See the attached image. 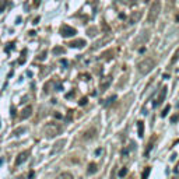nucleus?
Returning a JSON list of instances; mask_svg holds the SVG:
<instances>
[{"instance_id": "f257e3e1", "label": "nucleus", "mask_w": 179, "mask_h": 179, "mask_svg": "<svg viewBox=\"0 0 179 179\" xmlns=\"http://www.w3.org/2000/svg\"><path fill=\"white\" fill-rule=\"evenodd\" d=\"M63 127L60 123H56V122H49L44 126V134L46 137H56L62 133Z\"/></svg>"}, {"instance_id": "f03ea898", "label": "nucleus", "mask_w": 179, "mask_h": 179, "mask_svg": "<svg viewBox=\"0 0 179 179\" xmlns=\"http://www.w3.org/2000/svg\"><path fill=\"white\" fill-rule=\"evenodd\" d=\"M154 67H156V60L151 59V57H147V59L141 60V62L137 64V70H139V73L143 74V76L148 74Z\"/></svg>"}, {"instance_id": "7ed1b4c3", "label": "nucleus", "mask_w": 179, "mask_h": 179, "mask_svg": "<svg viewBox=\"0 0 179 179\" xmlns=\"http://www.w3.org/2000/svg\"><path fill=\"white\" fill-rule=\"evenodd\" d=\"M160 11H161V1L154 0V3L151 4V7L148 10V23H156V20L160 16Z\"/></svg>"}, {"instance_id": "20e7f679", "label": "nucleus", "mask_w": 179, "mask_h": 179, "mask_svg": "<svg viewBox=\"0 0 179 179\" xmlns=\"http://www.w3.org/2000/svg\"><path fill=\"white\" fill-rule=\"evenodd\" d=\"M77 34V31L70 27V25H67V24H63L62 27H60V35L64 37V38H69V37H74Z\"/></svg>"}, {"instance_id": "39448f33", "label": "nucleus", "mask_w": 179, "mask_h": 179, "mask_svg": "<svg viewBox=\"0 0 179 179\" xmlns=\"http://www.w3.org/2000/svg\"><path fill=\"white\" fill-rule=\"evenodd\" d=\"M165 95H167V87H162V90H160V93H158V95H157V98L154 100V106H158V105L165 100Z\"/></svg>"}, {"instance_id": "423d86ee", "label": "nucleus", "mask_w": 179, "mask_h": 179, "mask_svg": "<svg viewBox=\"0 0 179 179\" xmlns=\"http://www.w3.org/2000/svg\"><path fill=\"white\" fill-rule=\"evenodd\" d=\"M66 144V140H59V141H56L55 143V146H53V148L50 150V154H56L57 151H60L63 148V146Z\"/></svg>"}, {"instance_id": "0eeeda50", "label": "nucleus", "mask_w": 179, "mask_h": 179, "mask_svg": "<svg viewBox=\"0 0 179 179\" xmlns=\"http://www.w3.org/2000/svg\"><path fill=\"white\" fill-rule=\"evenodd\" d=\"M95 136H97V130H95V129H90V130L84 132L83 139H84V140H91V139H94Z\"/></svg>"}, {"instance_id": "6e6552de", "label": "nucleus", "mask_w": 179, "mask_h": 179, "mask_svg": "<svg viewBox=\"0 0 179 179\" xmlns=\"http://www.w3.org/2000/svg\"><path fill=\"white\" fill-rule=\"evenodd\" d=\"M28 160V153L27 151H24V153H21L20 156L17 157V160H16V165H21L23 162H25Z\"/></svg>"}, {"instance_id": "1a4fd4ad", "label": "nucleus", "mask_w": 179, "mask_h": 179, "mask_svg": "<svg viewBox=\"0 0 179 179\" xmlns=\"http://www.w3.org/2000/svg\"><path fill=\"white\" fill-rule=\"evenodd\" d=\"M69 45H70L71 48H83L86 45V41H84V39H76V41L70 42Z\"/></svg>"}, {"instance_id": "9d476101", "label": "nucleus", "mask_w": 179, "mask_h": 179, "mask_svg": "<svg viewBox=\"0 0 179 179\" xmlns=\"http://www.w3.org/2000/svg\"><path fill=\"white\" fill-rule=\"evenodd\" d=\"M32 115V108L31 106H28V108H25L23 111V113H21V117L23 119H27V117H30Z\"/></svg>"}, {"instance_id": "9b49d317", "label": "nucleus", "mask_w": 179, "mask_h": 179, "mask_svg": "<svg viewBox=\"0 0 179 179\" xmlns=\"http://www.w3.org/2000/svg\"><path fill=\"white\" fill-rule=\"evenodd\" d=\"M55 179H73V175H71L70 172H62V173H59Z\"/></svg>"}, {"instance_id": "f8f14e48", "label": "nucleus", "mask_w": 179, "mask_h": 179, "mask_svg": "<svg viewBox=\"0 0 179 179\" xmlns=\"http://www.w3.org/2000/svg\"><path fill=\"white\" fill-rule=\"evenodd\" d=\"M137 129H139V136H140V137H143V136H144V123H143V122H139Z\"/></svg>"}, {"instance_id": "ddd939ff", "label": "nucleus", "mask_w": 179, "mask_h": 179, "mask_svg": "<svg viewBox=\"0 0 179 179\" xmlns=\"http://www.w3.org/2000/svg\"><path fill=\"white\" fill-rule=\"evenodd\" d=\"M140 17H141V13H136V14L132 17V20H130V24H134L136 21H137V20H139V18H140Z\"/></svg>"}, {"instance_id": "4468645a", "label": "nucleus", "mask_w": 179, "mask_h": 179, "mask_svg": "<svg viewBox=\"0 0 179 179\" xmlns=\"http://www.w3.org/2000/svg\"><path fill=\"white\" fill-rule=\"evenodd\" d=\"M178 59H179V48L176 49V52H175V55H173V57H172L171 63H176V62H178Z\"/></svg>"}, {"instance_id": "2eb2a0df", "label": "nucleus", "mask_w": 179, "mask_h": 179, "mask_svg": "<svg viewBox=\"0 0 179 179\" xmlns=\"http://www.w3.org/2000/svg\"><path fill=\"white\" fill-rule=\"evenodd\" d=\"M111 84V77H108V80H104L101 84V88H105V87H108Z\"/></svg>"}, {"instance_id": "dca6fc26", "label": "nucleus", "mask_w": 179, "mask_h": 179, "mask_svg": "<svg viewBox=\"0 0 179 179\" xmlns=\"http://www.w3.org/2000/svg\"><path fill=\"white\" fill-rule=\"evenodd\" d=\"M95 169H97V165H95V164H90V168H88V173H93Z\"/></svg>"}, {"instance_id": "f3484780", "label": "nucleus", "mask_w": 179, "mask_h": 179, "mask_svg": "<svg viewBox=\"0 0 179 179\" xmlns=\"http://www.w3.org/2000/svg\"><path fill=\"white\" fill-rule=\"evenodd\" d=\"M150 171H151V168H146V171L143 172V179H147V176H148V173H150Z\"/></svg>"}, {"instance_id": "a211bd4d", "label": "nucleus", "mask_w": 179, "mask_h": 179, "mask_svg": "<svg viewBox=\"0 0 179 179\" xmlns=\"http://www.w3.org/2000/svg\"><path fill=\"white\" fill-rule=\"evenodd\" d=\"M53 53H64V49L63 48H55Z\"/></svg>"}, {"instance_id": "6ab92c4d", "label": "nucleus", "mask_w": 179, "mask_h": 179, "mask_svg": "<svg viewBox=\"0 0 179 179\" xmlns=\"http://www.w3.org/2000/svg\"><path fill=\"white\" fill-rule=\"evenodd\" d=\"M115 100H116V97H115V95H113V97H111V98H109L108 101L105 102V105H111V104H112V102L115 101Z\"/></svg>"}, {"instance_id": "aec40b11", "label": "nucleus", "mask_w": 179, "mask_h": 179, "mask_svg": "<svg viewBox=\"0 0 179 179\" xmlns=\"http://www.w3.org/2000/svg\"><path fill=\"white\" fill-rule=\"evenodd\" d=\"M126 173H127V168H123V169H120V172H119V176H125Z\"/></svg>"}, {"instance_id": "412c9836", "label": "nucleus", "mask_w": 179, "mask_h": 179, "mask_svg": "<svg viewBox=\"0 0 179 179\" xmlns=\"http://www.w3.org/2000/svg\"><path fill=\"white\" fill-rule=\"evenodd\" d=\"M168 111H169V106H165V109H164V112H161V116H167V113H168Z\"/></svg>"}, {"instance_id": "4be33fe9", "label": "nucleus", "mask_w": 179, "mask_h": 179, "mask_svg": "<svg viewBox=\"0 0 179 179\" xmlns=\"http://www.w3.org/2000/svg\"><path fill=\"white\" fill-rule=\"evenodd\" d=\"M25 130H27V129H25V127H21V129H17V130H16V132H14V133H16V134H20V133L25 132Z\"/></svg>"}, {"instance_id": "5701e85b", "label": "nucleus", "mask_w": 179, "mask_h": 179, "mask_svg": "<svg viewBox=\"0 0 179 179\" xmlns=\"http://www.w3.org/2000/svg\"><path fill=\"white\" fill-rule=\"evenodd\" d=\"M87 104V98H81L80 100V105H86Z\"/></svg>"}, {"instance_id": "b1692460", "label": "nucleus", "mask_w": 179, "mask_h": 179, "mask_svg": "<svg viewBox=\"0 0 179 179\" xmlns=\"http://www.w3.org/2000/svg\"><path fill=\"white\" fill-rule=\"evenodd\" d=\"M39 1H41V0H35V6H38V4H39Z\"/></svg>"}]
</instances>
